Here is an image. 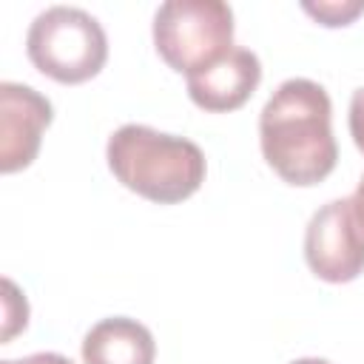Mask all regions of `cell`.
Returning a JSON list of instances; mask_svg holds the SVG:
<instances>
[{
	"instance_id": "cell-1",
	"label": "cell",
	"mask_w": 364,
	"mask_h": 364,
	"mask_svg": "<svg viewBox=\"0 0 364 364\" xmlns=\"http://www.w3.org/2000/svg\"><path fill=\"white\" fill-rule=\"evenodd\" d=\"M327 91L307 80H284L259 114V142L267 165L290 185H318L333 173L338 145L333 136Z\"/></svg>"
},
{
	"instance_id": "cell-2",
	"label": "cell",
	"mask_w": 364,
	"mask_h": 364,
	"mask_svg": "<svg viewBox=\"0 0 364 364\" xmlns=\"http://www.w3.org/2000/svg\"><path fill=\"white\" fill-rule=\"evenodd\" d=\"M111 173L142 199L176 205L205 182V154L196 142L128 122L108 136Z\"/></svg>"
},
{
	"instance_id": "cell-3",
	"label": "cell",
	"mask_w": 364,
	"mask_h": 364,
	"mask_svg": "<svg viewBox=\"0 0 364 364\" xmlns=\"http://www.w3.org/2000/svg\"><path fill=\"white\" fill-rule=\"evenodd\" d=\"M26 51L46 77L77 85L100 74L108 60V40L97 17L74 6H51L34 17Z\"/></svg>"
},
{
	"instance_id": "cell-4",
	"label": "cell",
	"mask_w": 364,
	"mask_h": 364,
	"mask_svg": "<svg viewBox=\"0 0 364 364\" xmlns=\"http://www.w3.org/2000/svg\"><path fill=\"white\" fill-rule=\"evenodd\" d=\"M154 46L188 77L233 48V11L222 0H168L154 14Z\"/></svg>"
},
{
	"instance_id": "cell-5",
	"label": "cell",
	"mask_w": 364,
	"mask_h": 364,
	"mask_svg": "<svg viewBox=\"0 0 364 364\" xmlns=\"http://www.w3.org/2000/svg\"><path fill=\"white\" fill-rule=\"evenodd\" d=\"M304 259L307 267L330 284H344L364 273V222L353 199H333L310 216Z\"/></svg>"
},
{
	"instance_id": "cell-6",
	"label": "cell",
	"mask_w": 364,
	"mask_h": 364,
	"mask_svg": "<svg viewBox=\"0 0 364 364\" xmlns=\"http://www.w3.org/2000/svg\"><path fill=\"white\" fill-rule=\"evenodd\" d=\"M51 102L20 82H0V171L28 168L40 151L43 131L51 125Z\"/></svg>"
},
{
	"instance_id": "cell-7",
	"label": "cell",
	"mask_w": 364,
	"mask_h": 364,
	"mask_svg": "<svg viewBox=\"0 0 364 364\" xmlns=\"http://www.w3.org/2000/svg\"><path fill=\"white\" fill-rule=\"evenodd\" d=\"M262 82V63L250 48L233 46L216 63L188 74V94L202 111H236Z\"/></svg>"
},
{
	"instance_id": "cell-8",
	"label": "cell",
	"mask_w": 364,
	"mask_h": 364,
	"mask_svg": "<svg viewBox=\"0 0 364 364\" xmlns=\"http://www.w3.org/2000/svg\"><path fill=\"white\" fill-rule=\"evenodd\" d=\"M154 355L151 330L128 316L102 318L82 338L85 364H154Z\"/></svg>"
},
{
	"instance_id": "cell-9",
	"label": "cell",
	"mask_w": 364,
	"mask_h": 364,
	"mask_svg": "<svg viewBox=\"0 0 364 364\" xmlns=\"http://www.w3.org/2000/svg\"><path fill=\"white\" fill-rule=\"evenodd\" d=\"M301 9L310 17H316L321 26L336 28V26L353 23L364 11V0H318V3H310L307 0V3H301Z\"/></svg>"
},
{
	"instance_id": "cell-10",
	"label": "cell",
	"mask_w": 364,
	"mask_h": 364,
	"mask_svg": "<svg viewBox=\"0 0 364 364\" xmlns=\"http://www.w3.org/2000/svg\"><path fill=\"white\" fill-rule=\"evenodd\" d=\"M350 136L364 154V88H355L350 100Z\"/></svg>"
},
{
	"instance_id": "cell-11",
	"label": "cell",
	"mask_w": 364,
	"mask_h": 364,
	"mask_svg": "<svg viewBox=\"0 0 364 364\" xmlns=\"http://www.w3.org/2000/svg\"><path fill=\"white\" fill-rule=\"evenodd\" d=\"M0 364H74V361L60 355V353H34V355H26L20 361H0Z\"/></svg>"
},
{
	"instance_id": "cell-12",
	"label": "cell",
	"mask_w": 364,
	"mask_h": 364,
	"mask_svg": "<svg viewBox=\"0 0 364 364\" xmlns=\"http://www.w3.org/2000/svg\"><path fill=\"white\" fill-rule=\"evenodd\" d=\"M350 199H353V208H355V213H358V219L364 222V176L358 179V188H355V193H353Z\"/></svg>"
},
{
	"instance_id": "cell-13",
	"label": "cell",
	"mask_w": 364,
	"mask_h": 364,
	"mask_svg": "<svg viewBox=\"0 0 364 364\" xmlns=\"http://www.w3.org/2000/svg\"><path fill=\"white\" fill-rule=\"evenodd\" d=\"M293 364H330L327 358H296Z\"/></svg>"
}]
</instances>
